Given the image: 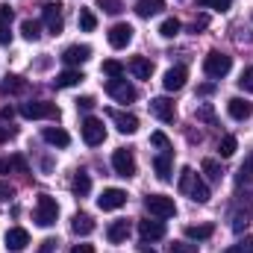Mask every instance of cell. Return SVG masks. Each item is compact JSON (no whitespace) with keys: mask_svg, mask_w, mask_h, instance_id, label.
Returning a JSON list of instances; mask_svg holds the SVG:
<instances>
[{"mask_svg":"<svg viewBox=\"0 0 253 253\" xmlns=\"http://www.w3.org/2000/svg\"><path fill=\"white\" fill-rule=\"evenodd\" d=\"M180 191L189 194L194 203H209V186H206L191 168H183V171H180Z\"/></svg>","mask_w":253,"mask_h":253,"instance_id":"obj_1","label":"cell"},{"mask_svg":"<svg viewBox=\"0 0 253 253\" xmlns=\"http://www.w3.org/2000/svg\"><path fill=\"white\" fill-rule=\"evenodd\" d=\"M230 68H233V56H227V53H221V50H209L206 59H203V74L212 77V80L227 77Z\"/></svg>","mask_w":253,"mask_h":253,"instance_id":"obj_2","label":"cell"},{"mask_svg":"<svg viewBox=\"0 0 253 253\" xmlns=\"http://www.w3.org/2000/svg\"><path fill=\"white\" fill-rule=\"evenodd\" d=\"M144 209H147L153 218H174V215H177V203H174V197H168V194H147V197H144Z\"/></svg>","mask_w":253,"mask_h":253,"instance_id":"obj_3","label":"cell"},{"mask_svg":"<svg viewBox=\"0 0 253 253\" xmlns=\"http://www.w3.org/2000/svg\"><path fill=\"white\" fill-rule=\"evenodd\" d=\"M59 218V203L50 197V194H39V203H36V224L39 227H53Z\"/></svg>","mask_w":253,"mask_h":253,"instance_id":"obj_4","label":"cell"},{"mask_svg":"<svg viewBox=\"0 0 253 253\" xmlns=\"http://www.w3.org/2000/svg\"><path fill=\"white\" fill-rule=\"evenodd\" d=\"M21 115L30 121H42V118H59V109L56 103H47V100H30L21 106Z\"/></svg>","mask_w":253,"mask_h":253,"instance_id":"obj_5","label":"cell"},{"mask_svg":"<svg viewBox=\"0 0 253 253\" xmlns=\"http://www.w3.org/2000/svg\"><path fill=\"white\" fill-rule=\"evenodd\" d=\"M106 94L109 97H115L118 103H132L138 94H135V85H129L124 77H115V80H109L106 83Z\"/></svg>","mask_w":253,"mask_h":253,"instance_id":"obj_6","label":"cell"},{"mask_svg":"<svg viewBox=\"0 0 253 253\" xmlns=\"http://www.w3.org/2000/svg\"><path fill=\"white\" fill-rule=\"evenodd\" d=\"M112 168H115V174L124 177V180L135 177V156H132V150H126V147L115 150V153H112Z\"/></svg>","mask_w":253,"mask_h":253,"instance_id":"obj_7","label":"cell"},{"mask_svg":"<svg viewBox=\"0 0 253 253\" xmlns=\"http://www.w3.org/2000/svg\"><path fill=\"white\" fill-rule=\"evenodd\" d=\"M80 129H83V141H85L88 147H97V144H103V138H106V126H103V121H97V118H85Z\"/></svg>","mask_w":253,"mask_h":253,"instance_id":"obj_8","label":"cell"},{"mask_svg":"<svg viewBox=\"0 0 253 253\" xmlns=\"http://www.w3.org/2000/svg\"><path fill=\"white\" fill-rule=\"evenodd\" d=\"M124 203H126V191L124 189H103L100 197H97V206H100L103 212H115V209H121Z\"/></svg>","mask_w":253,"mask_h":253,"instance_id":"obj_9","label":"cell"},{"mask_svg":"<svg viewBox=\"0 0 253 253\" xmlns=\"http://www.w3.org/2000/svg\"><path fill=\"white\" fill-rule=\"evenodd\" d=\"M109 115V121L118 126V132H124V135H132L135 129H138V118L135 115H129V112H121V109H109L106 112Z\"/></svg>","mask_w":253,"mask_h":253,"instance_id":"obj_10","label":"cell"},{"mask_svg":"<svg viewBox=\"0 0 253 253\" xmlns=\"http://www.w3.org/2000/svg\"><path fill=\"white\" fill-rule=\"evenodd\" d=\"M42 18H44V27L53 33V36H59L62 33V6L59 3H47L44 9H42Z\"/></svg>","mask_w":253,"mask_h":253,"instance_id":"obj_11","label":"cell"},{"mask_svg":"<svg viewBox=\"0 0 253 253\" xmlns=\"http://www.w3.org/2000/svg\"><path fill=\"white\" fill-rule=\"evenodd\" d=\"M150 112H153L159 121H165V124H174V118H177V109H174V103H171L168 97H153V100H150Z\"/></svg>","mask_w":253,"mask_h":253,"instance_id":"obj_12","label":"cell"},{"mask_svg":"<svg viewBox=\"0 0 253 253\" xmlns=\"http://www.w3.org/2000/svg\"><path fill=\"white\" fill-rule=\"evenodd\" d=\"M91 59V47L88 44H71V47H65L62 50V62L65 65H83V62H88Z\"/></svg>","mask_w":253,"mask_h":253,"instance_id":"obj_13","label":"cell"},{"mask_svg":"<svg viewBox=\"0 0 253 253\" xmlns=\"http://www.w3.org/2000/svg\"><path fill=\"white\" fill-rule=\"evenodd\" d=\"M186 80H189V71H186L183 65H177V68H168V71H165L162 85H165V91H180V88L186 85Z\"/></svg>","mask_w":253,"mask_h":253,"instance_id":"obj_14","label":"cell"},{"mask_svg":"<svg viewBox=\"0 0 253 253\" xmlns=\"http://www.w3.org/2000/svg\"><path fill=\"white\" fill-rule=\"evenodd\" d=\"M106 39H109V44H112L115 50H124L126 44L132 42V27H129V24H115Z\"/></svg>","mask_w":253,"mask_h":253,"instance_id":"obj_15","label":"cell"},{"mask_svg":"<svg viewBox=\"0 0 253 253\" xmlns=\"http://www.w3.org/2000/svg\"><path fill=\"white\" fill-rule=\"evenodd\" d=\"M227 112H230V118H236V121H248L253 115V103L251 100H242V97H230V100H227Z\"/></svg>","mask_w":253,"mask_h":253,"instance_id":"obj_16","label":"cell"},{"mask_svg":"<svg viewBox=\"0 0 253 253\" xmlns=\"http://www.w3.org/2000/svg\"><path fill=\"white\" fill-rule=\"evenodd\" d=\"M138 233L144 242H159V239H165V224L147 218V221H138Z\"/></svg>","mask_w":253,"mask_h":253,"instance_id":"obj_17","label":"cell"},{"mask_svg":"<svg viewBox=\"0 0 253 253\" xmlns=\"http://www.w3.org/2000/svg\"><path fill=\"white\" fill-rule=\"evenodd\" d=\"M27 245H30V233H27L24 227H12V230L6 233V248H9V251L21 253Z\"/></svg>","mask_w":253,"mask_h":253,"instance_id":"obj_18","label":"cell"},{"mask_svg":"<svg viewBox=\"0 0 253 253\" xmlns=\"http://www.w3.org/2000/svg\"><path fill=\"white\" fill-rule=\"evenodd\" d=\"M42 138H44L47 144H53V147H68V144H71V135L65 132L62 126H44Z\"/></svg>","mask_w":253,"mask_h":253,"instance_id":"obj_19","label":"cell"},{"mask_svg":"<svg viewBox=\"0 0 253 253\" xmlns=\"http://www.w3.org/2000/svg\"><path fill=\"white\" fill-rule=\"evenodd\" d=\"M153 171H156V177H159L162 183H168V180H171V174H174V165H171V153H159V156L153 159Z\"/></svg>","mask_w":253,"mask_h":253,"instance_id":"obj_20","label":"cell"},{"mask_svg":"<svg viewBox=\"0 0 253 253\" xmlns=\"http://www.w3.org/2000/svg\"><path fill=\"white\" fill-rule=\"evenodd\" d=\"M129 71H132L135 80H150V74H153V62L144 59V56H132V59H129Z\"/></svg>","mask_w":253,"mask_h":253,"instance_id":"obj_21","label":"cell"},{"mask_svg":"<svg viewBox=\"0 0 253 253\" xmlns=\"http://www.w3.org/2000/svg\"><path fill=\"white\" fill-rule=\"evenodd\" d=\"M165 9V0H138L135 3V15L138 18H153Z\"/></svg>","mask_w":253,"mask_h":253,"instance_id":"obj_22","label":"cell"},{"mask_svg":"<svg viewBox=\"0 0 253 253\" xmlns=\"http://www.w3.org/2000/svg\"><path fill=\"white\" fill-rule=\"evenodd\" d=\"M0 91H3V94H24V91H27V83H24L18 74H6V80L0 83Z\"/></svg>","mask_w":253,"mask_h":253,"instance_id":"obj_23","label":"cell"},{"mask_svg":"<svg viewBox=\"0 0 253 253\" xmlns=\"http://www.w3.org/2000/svg\"><path fill=\"white\" fill-rule=\"evenodd\" d=\"M85 77H83V71L80 68H68L62 74H56V88H71V85H77V83H83Z\"/></svg>","mask_w":253,"mask_h":253,"instance_id":"obj_24","label":"cell"},{"mask_svg":"<svg viewBox=\"0 0 253 253\" xmlns=\"http://www.w3.org/2000/svg\"><path fill=\"white\" fill-rule=\"evenodd\" d=\"M71 230H74L77 236H88V233H94V221H91V215H85V212L74 215V221H71Z\"/></svg>","mask_w":253,"mask_h":253,"instance_id":"obj_25","label":"cell"},{"mask_svg":"<svg viewBox=\"0 0 253 253\" xmlns=\"http://www.w3.org/2000/svg\"><path fill=\"white\" fill-rule=\"evenodd\" d=\"M212 233H215V227H212V224H189V227H186L189 242H203V239H209Z\"/></svg>","mask_w":253,"mask_h":253,"instance_id":"obj_26","label":"cell"},{"mask_svg":"<svg viewBox=\"0 0 253 253\" xmlns=\"http://www.w3.org/2000/svg\"><path fill=\"white\" fill-rule=\"evenodd\" d=\"M126 236H129V224H126V221H115V224L106 230V239H109L112 245H121V242H126Z\"/></svg>","mask_w":253,"mask_h":253,"instance_id":"obj_27","label":"cell"},{"mask_svg":"<svg viewBox=\"0 0 253 253\" xmlns=\"http://www.w3.org/2000/svg\"><path fill=\"white\" fill-rule=\"evenodd\" d=\"M71 189H74V194H77V197H85V194L91 191V177H88L85 171H77V174H74Z\"/></svg>","mask_w":253,"mask_h":253,"instance_id":"obj_28","label":"cell"},{"mask_svg":"<svg viewBox=\"0 0 253 253\" xmlns=\"http://www.w3.org/2000/svg\"><path fill=\"white\" fill-rule=\"evenodd\" d=\"M9 24H12V9L9 6H0V44H9L12 42Z\"/></svg>","mask_w":253,"mask_h":253,"instance_id":"obj_29","label":"cell"},{"mask_svg":"<svg viewBox=\"0 0 253 253\" xmlns=\"http://www.w3.org/2000/svg\"><path fill=\"white\" fill-rule=\"evenodd\" d=\"M21 36H24L27 42H39V39H42V24H39V21H30V18L21 21Z\"/></svg>","mask_w":253,"mask_h":253,"instance_id":"obj_30","label":"cell"},{"mask_svg":"<svg viewBox=\"0 0 253 253\" xmlns=\"http://www.w3.org/2000/svg\"><path fill=\"white\" fill-rule=\"evenodd\" d=\"M180 30H183V24H180L177 18H165V21L159 24V36H162V39H174V36H180Z\"/></svg>","mask_w":253,"mask_h":253,"instance_id":"obj_31","label":"cell"},{"mask_svg":"<svg viewBox=\"0 0 253 253\" xmlns=\"http://www.w3.org/2000/svg\"><path fill=\"white\" fill-rule=\"evenodd\" d=\"M100 71H103L109 80H115V77H124V74H126V65H124V62H118V59H106Z\"/></svg>","mask_w":253,"mask_h":253,"instance_id":"obj_32","label":"cell"},{"mask_svg":"<svg viewBox=\"0 0 253 253\" xmlns=\"http://www.w3.org/2000/svg\"><path fill=\"white\" fill-rule=\"evenodd\" d=\"M236 180H239V186H242V183H251V180H253V150L248 153V159L242 162V168H239Z\"/></svg>","mask_w":253,"mask_h":253,"instance_id":"obj_33","label":"cell"},{"mask_svg":"<svg viewBox=\"0 0 253 253\" xmlns=\"http://www.w3.org/2000/svg\"><path fill=\"white\" fill-rule=\"evenodd\" d=\"M94 27H97L94 12H91V9H80V30H83V33H94Z\"/></svg>","mask_w":253,"mask_h":253,"instance_id":"obj_34","label":"cell"},{"mask_svg":"<svg viewBox=\"0 0 253 253\" xmlns=\"http://www.w3.org/2000/svg\"><path fill=\"white\" fill-rule=\"evenodd\" d=\"M200 168H203V174H206V180H209V183H218V180H221V165H218L215 159H203V165H200Z\"/></svg>","mask_w":253,"mask_h":253,"instance_id":"obj_35","label":"cell"},{"mask_svg":"<svg viewBox=\"0 0 253 253\" xmlns=\"http://www.w3.org/2000/svg\"><path fill=\"white\" fill-rule=\"evenodd\" d=\"M236 147H239L236 135H224V138H221V144H218V153H221L224 159H230V156L236 153Z\"/></svg>","mask_w":253,"mask_h":253,"instance_id":"obj_36","label":"cell"},{"mask_svg":"<svg viewBox=\"0 0 253 253\" xmlns=\"http://www.w3.org/2000/svg\"><path fill=\"white\" fill-rule=\"evenodd\" d=\"M224 253H253V236H245L242 242H236V245H230Z\"/></svg>","mask_w":253,"mask_h":253,"instance_id":"obj_37","label":"cell"},{"mask_svg":"<svg viewBox=\"0 0 253 253\" xmlns=\"http://www.w3.org/2000/svg\"><path fill=\"white\" fill-rule=\"evenodd\" d=\"M233 0H197L200 9H215V12H227Z\"/></svg>","mask_w":253,"mask_h":253,"instance_id":"obj_38","label":"cell"},{"mask_svg":"<svg viewBox=\"0 0 253 253\" xmlns=\"http://www.w3.org/2000/svg\"><path fill=\"white\" fill-rule=\"evenodd\" d=\"M197 121H206V124H215V112H212V106L209 103H203V106H197Z\"/></svg>","mask_w":253,"mask_h":253,"instance_id":"obj_39","label":"cell"},{"mask_svg":"<svg viewBox=\"0 0 253 253\" xmlns=\"http://www.w3.org/2000/svg\"><path fill=\"white\" fill-rule=\"evenodd\" d=\"M150 141H153L162 153H171V141H168V135H165V132H153V135H150Z\"/></svg>","mask_w":253,"mask_h":253,"instance_id":"obj_40","label":"cell"},{"mask_svg":"<svg viewBox=\"0 0 253 253\" xmlns=\"http://www.w3.org/2000/svg\"><path fill=\"white\" fill-rule=\"evenodd\" d=\"M100 9H103V12H109V15H118L124 6H121V0H100Z\"/></svg>","mask_w":253,"mask_h":253,"instance_id":"obj_41","label":"cell"},{"mask_svg":"<svg viewBox=\"0 0 253 253\" xmlns=\"http://www.w3.org/2000/svg\"><path fill=\"white\" fill-rule=\"evenodd\" d=\"M171 253H197V245H191V242H174Z\"/></svg>","mask_w":253,"mask_h":253,"instance_id":"obj_42","label":"cell"},{"mask_svg":"<svg viewBox=\"0 0 253 253\" xmlns=\"http://www.w3.org/2000/svg\"><path fill=\"white\" fill-rule=\"evenodd\" d=\"M239 85H242L245 91H251V94H253V68H245V74H242Z\"/></svg>","mask_w":253,"mask_h":253,"instance_id":"obj_43","label":"cell"},{"mask_svg":"<svg viewBox=\"0 0 253 253\" xmlns=\"http://www.w3.org/2000/svg\"><path fill=\"white\" fill-rule=\"evenodd\" d=\"M245 227H248V212H236V215H233V230L242 233Z\"/></svg>","mask_w":253,"mask_h":253,"instance_id":"obj_44","label":"cell"},{"mask_svg":"<svg viewBox=\"0 0 253 253\" xmlns=\"http://www.w3.org/2000/svg\"><path fill=\"white\" fill-rule=\"evenodd\" d=\"M77 109L91 112V109H94V97H88V94H85V97H80V100H77Z\"/></svg>","mask_w":253,"mask_h":253,"instance_id":"obj_45","label":"cell"},{"mask_svg":"<svg viewBox=\"0 0 253 253\" xmlns=\"http://www.w3.org/2000/svg\"><path fill=\"white\" fill-rule=\"evenodd\" d=\"M53 251H56V239H44L42 248H39V253H53Z\"/></svg>","mask_w":253,"mask_h":253,"instance_id":"obj_46","label":"cell"},{"mask_svg":"<svg viewBox=\"0 0 253 253\" xmlns=\"http://www.w3.org/2000/svg\"><path fill=\"white\" fill-rule=\"evenodd\" d=\"M212 91H215V85H212V83H203V85H197V94H200V97H209Z\"/></svg>","mask_w":253,"mask_h":253,"instance_id":"obj_47","label":"cell"},{"mask_svg":"<svg viewBox=\"0 0 253 253\" xmlns=\"http://www.w3.org/2000/svg\"><path fill=\"white\" fill-rule=\"evenodd\" d=\"M12 135H15V129H12V126H3V124H0V141H9Z\"/></svg>","mask_w":253,"mask_h":253,"instance_id":"obj_48","label":"cell"},{"mask_svg":"<svg viewBox=\"0 0 253 253\" xmlns=\"http://www.w3.org/2000/svg\"><path fill=\"white\" fill-rule=\"evenodd\" d=\"M68 253H94V248H91V245H74Z\"/></svg>","mask_w":253,"mask_h":253,"instance_id":"obj_49","label":"cell"},{"mask_svg":"<svg viewBox=\"0 0 253 253\" xmlns=\"http://www.w3.org/2000/svg\"><path fill=\"white\" fill-rule=\"evenodd\" d=\"M206 24H209V18H206V15H200V18H197V21H194V24H191V30H194V33H197V30H203V27H206Z\"/></svg>","mask_w":253,"mask_h":253,"instance_id":"obj_50","label":"cell"},{"mask_svg":"<svg viewBox=\"0 0 253 253\" xmlns=\"http://www.w3.org/2000/svg\"><path fill=\"white\" fill-rule=\"evenodd\" d=\"M12 115H15L12 106H3V109H0V118H3V121H12Z\"/></svg>","mask_w":253,"mask_h":253,"instance_id":"obj_51","label":"cell"},{"mask_svg":"<svg viewBox=\"0 0 253 253\" xmlns=\"http://www.w3.org/2000/svg\"><path fill=\"white\" fill-rule=\"evenodd\" d=\"M12 168H18V171H27V162H24L21 156H15V159H12Z\"/></svg>","mask_w":253,"mask_h":253,"instance_id":"obj_52","label":"cell"},{"mask_svg":"<svg viewBox=\"0 0 253 253\" xmlns=\"http://www.w3.org/2000/svg\"><path fill=\"white\" fill-rule=\"evenodd\" d=\"M0 194H3V197H12V189H9L6 183H0Z\"/></svg>","mask_w":253,"mask_h":253,"instance_id":"obj_53","label":"cell"},{"mask_svg":"<svg viewBox=\"0 0 253 253\" xmlns=\"http://www.w3.org/2000/svg\"><path fill=\"white\" fill-rule=\"evenodd\" d=\"M9 171V162H0V174H6Z\"/></svg>","mask_w":253,"mask_h":253,"instance_id":"obj_54","label":"cell"},{"mask_svg":"<svg viewBox=\"0 0 253 253\" xmlns=\"http://www.w3.org/2000/svg\"><path fill=\"white\" fill-rule=\"evenodd\" d=\"M147 253H153V251H147Z\"/></svg>","mask_w":253,"mask_h":253,"instance_id":"obj_55","label":"cell"}]
</instances>
